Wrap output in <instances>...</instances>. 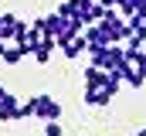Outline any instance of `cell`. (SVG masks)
<instances>
[{
    "label": "cell",
    "mask_w": 146,
    "mask_h": 136,
    "mask_svg": "<svg viewBox=\"0 0 146 136\" xmlns=\"http://www.w3.org/2000/svg\"><path fill=\"white\" fill-rule=\"evenodd\" d=\"M17 105H21V102L0 85V123H17Z\"/></svg>",
    "instance_id": "1"
},
{
    "label": "cell",
    "mask_w": 146,
    "mask_h": 136,
    "mask_svg": "<svg viewBox=\"0 0 146 136\" xmlns=\"http://www.w3.org/2000/svg\"><path fill=\"white\" fill-rule=\"evenodd\" d=\"M58 48H61V55H65V58H78V55H85V51H88V41H85V34H75V37H68V41H61V44H58Z\"/></svg>",
    "instance_id": "2"
},
{
    "label": "cell",
    "mask_w": 146,
    "mask_h": 136,
    "mask_svg": "<svg viewBox=\"0 0 146 136\" xmlns=\"http://www.w3.org/2000/svg\"><path fill=\"white\" fill-rule=\"evenodd\" d=\"M17 27H21V17H14V14H0V41H14Z\"/></svg>",
    "instance_id": "3"
},
{
    "label": "cell",
    "mask_w": 146,
    "mask_h": 136,
    "mask_svg": "<svg viewBox=\"0 0 146 136\" xmlns=\"http://www.w3.org/2000/svg\"><path fill=\"white\" fill-rule=\"evenodd\" d=\"M21 58H27V51H24L21 44H14V48H7V44H3V55H0V61H3V65H17Z\"/></svg>",
    "instance_id": "4"
},
{
    "label": "cell",
    "mask_w": 146,
    "mask_h": 136,
    "mask_svg": "<svg viewBox=\"0 0 146 136\" xmlns=\"http://www.w3.org/2000/svg\"><path fill=\"white\" fill-rule=\"evenodd\" d=\"M41 136H61V123L54 119V123H44V133Z\"/></svg>",
    "instance_id": "5"
},
{
    "label": "cell",
    "mask_w": 146,
    "mask_h": 136,
    "mask_svg": "<svg viewBox=\"0 0 146 136\" xmlns=\"http://www.w3.org/2000/svg\"><path fill=\"white\" fill-rule=\"evenodd\" d=\"M136 136H146V126H143V129H139V133H136Z\"/></svg>",
    "instance_id": "6"
},
{
    "label": "cell",
    "mask_w": 146,
    "mask_h": 136,
    "mask_svg": "<svg viewBox=\"0 0 146 136\" xmlns=\"http://www.w3.org/2000/svg\"><path fill=\"white\" fill-rule=\"evenodd\" d=\"M3 44H7V41H0V55H3Z\"/></svg>",
    "instance_id": "7"
},
{
    "label": "cell",
    "mask_w": 146,
    "mask_h": 136,
    "mask_svg": "<svg viewBox=\"0 0 146 136\" xmlns=\"http://www.w3.org/2000/svg\"><path fill=\"white\" fill-rule=\"evenodd\" d=\"M143 51H146V48H143Z\"/></svg>",
    "instance_id": "8"
}]
</instances>
